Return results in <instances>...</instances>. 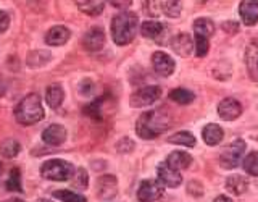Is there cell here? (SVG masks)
<instances>
[{
	"label": "cell",
	"instance_id": "cell-14",
	"mask_svg": "<svg viewBox=\"0 0 258 202\" xmlns=\"http://www.w3.org/2000/svg\"><path fill=\"white\" fill-rule=\"evenodd\" d=\"M239 13L242 23L245 26H253V24L258 23V2H253V0H244V2H240Z\"/></svg>",
	"mask_w": 258,
	"mask_h": 202
},
{
	"label": "cell",
	"instance_id": "cell-37",
	"mask_svg": "<svg viewBox=\"0 0 258 202\" xmlns=\"http://www.w3.org/2000/svg\"><path fill=\"white\" fill-rule=\"evenodd\" d=\"M111 5H115L118 8H126L131 5V0H127V2H111Z\"/></svg>",
	"mask_w": 258,
	"mask_h": 202
},
{
	"label": "cell",
	"instance_id": "cell-24",
	"mask_svg": "<svg viewBox=\"0 0 258 202\" xmlns=\"http://www.w3.org/2000/svg\"><path fill=\"white\" fill-rule=\"evenodd\" d=\"M168 142L176 144V145H184V147H194V145H196V137L189 131H179L173 136H169Z\"/></svg>",
	"mask_w": 258,
	"mask_h": 202
},
{
	"label": "cell",
	"instance_id": "cell-20",
	"mask_svg": "<svg viewBox=\"0 0 258 202\" xmlns=\"http://www.w3.org/2000/svg\"><path fill=\"white\" fill-rule=\"evenodd\" d=\"M226 189H228L234 196H240L248 189V181L245 176L242 175H231L226 180Z\"/></svg>",
	"mask_w": 258,
	"mask_h": 202
},
{
	"label": "cell",
	"instance_id": "cell-36",
	"mask_svg": "<svg viewBox=\"0 0 258 202\" xmlns=\"http://www.w3.org/2000/svg\"><path fill=\"white\" fill-rule=\"evenodd\" d=\"M223 29L224 31H228V32H231V34H234L237 29H239V24L237 23H224L223 24Z\"/></svg>",
	"mask_w": 258,
	"mask_h": 202
},
{
	"label": "cell",
	"instance_id": "cell-7",
	"mask_svg": "<svg viewBox=\"0 0 258 202\" xmlns=\"http://www.w3.org/2000/svg\"><path fill=\"white\" fill-rule=\"evenodd\" d=\"M161 95V89L158 86H147V87H142L139 91H136L131 99H129V104H131V107H147V105L157 102Z\"/></svg>",
	"mask_w": 258,
	"mask_h": 202
},
{
	"label": "cell",
	"instance_id": "cell-18",
	"mask_svg": "<svg viewBox=\"0 0 258 202\" xmlns=\"http://www.w3.org/2000/svg\"><path fill=\"white\" fill-rule=\"evenodd\" d=\"M165 31H166V26L163 23L160 21H155V20H149L142 23L141 26V32L144 37L147 39H153V40H161V36H165Z\"/></svg>",
	"mask_w": 258,
	"mask_h": 202
},
{
	"label": "cell",
	"instance_id": "cell-15",
	"mask_svg": "<svg viewBox=\"0 0 258 202\" xmlns=\"http://www.w3.org/2000/svg\"><path fill=\"white\" fill-rule=\"evenodd\" d=\"M245 63L248 76L258 83V40H252L245 50Z\"/></svg>",
	"mask_w": 258,
	"mask_h": 202
},
{
	"label": "cell",
	"instance_id": "cell-2",
	"mask_svg": "<svg viewBox=\"0 0 258 202\" xmlns=\"http://www.w3.org/2000/svg\"><path fill=\"white\" fill-rule=\"evenodd\" d=\"M111 37L116 45H127L133 42L137 34V16L131 12H123L113 16L111 20Z\"/></svg>",
	"mask_w": 258,
	"mask_h": 202
},
{
	"label": "cell",
	"instance_id": "cell-42",
	"mask_svg": "<svg viewBox=\"0 0 258 202\" xmlns=\"http://www.w3.org/2000/svg\"><path fill=\"white\" fill-rule=\"evenodd\" d=\"M37 202H52V200H48V199H39Z\"/></svg>",
	"mask_w": 258,
	"mask_h": 202
},
{
	"label": "cell",
	"instance_id": "cell-25",
	"mask_svg": "<svg viewBox=\"0 0 258 202\" xmlns=\"http://www.w3.org/2000/svg\"><path fill=\"white\" fill-rule=\"evenodd\" d=\"M78 8L83 13L86 15H91V16H97L103 12L105 4L103 2H95V0H87V2H76Z\"/></svg>",
	"mask_w": 258,
	"mask_h": 202
},
{
	"label": "cell",
	"instance_id": "cell-29",
	"mask_svg": "<svg viewBox=\"0 0 258 202\" xmlns=\"http://www.w3.org/2000/svg\"><path fill=\"white\" fill-rule=\"evenodd\" d=\"M53 197L60 199L63 202H87V199L84 196H81L78 192H73L68 189H60L53 192Z\"/></svg>",
	"mask_w": 258,
	"mask_h": 202
},
{
	"label": "cell",
	"instance_id": "cell-12",
	"mask_svg": "<svg viewBox=\"0 0 258 202\" xmlns=\"http://www.w3.org/2000/svg\"><path fill=\"white\" fill-rule=\"evenodd\" d=\"M97 192L102 199H111L118 192V181L113 175H103L97 181Z\"/></svg>",
	"mask_w": 258,
	"mask_h": 202
},
{
	"label": "cell",
	"instance_id": "cell-27",
	"mask_svg": "<svg viewBox=\"0 0 258 202\" xmlns=\"http://www.w3.org/2000/svg\"><path fill=\"white\" fill-rule=\"evenodd\" d=\"M169 97H171V100H174L176 104L179 105H187L194 100V92L187 91V89H182V87H177V89H173L171 92H169Z\"/></svg>",
	"mask_w": 258,
	"mask_h": 202
},
{
	"label": "cell",
	"instance_id": "cell-13",
	"mask_svg": "<svg viewBox=\"0 0 258 202\" xmlns=\"http://www.w3.org/2000/svg\"><path fill=\"white\" fill-rule=\"evenodd\" d=\"M42 141L48 145H60L67 141V129L61 125H50L42 131Z\"/></svg>",
	"mask_w": 258,
	"mask_h": 202
},
{
	"label": "cell",
	"instance_id": "cell-10",
	"mask_svg": "<svg viewBox=\"0 0 258 202\" xmlns=\"http://www.w3.org/2000/svg\"><path fill=\"white\" fill-rule=\"evenodd\" d=\"M152 63H153V70H155L160 76H171L173 71L176 68L174 60L165 52H155L152 55Z\"/></svg>",
	"mask_w": 258,
	"mask_h": 202
},
{
	"label": "cell",
	"instance_id": "cell-41",
	"mask_svg": "<svg viewBox=\"0 0 258 202\" xmlns=\"http://www.w3.org/2000/svg\"><path fill=\"white\" fill-rule=\"evenodd\" d=\"M2 94H4V84L0 83V95H2Z\"/></svg>",
	"mask_w": 258,
	"mask_h": 202
},
{
	"label": "cell",
	"instance_id": "cell-4",
	"mask_svg": "<svg viewBox=\"0 0 258 202\" xmlns=\"http://www.w3.org/2000/svg\"><path fill=\"white\" fill-rule=\"evenodd\" d=\"M40 175H42L45 180L67 181L70 178L75 176V167L67 160L52 159V160H47L42 164V167H40Z\"/></svg>",
	"mask_w": 258,
	"mask_h": 202
},
{
	"label": "cell",
	"instance_id": "cell-23",
	"mask_svg": "<svg viewBox=\"0 0 258 202\" xmlns=\"http://www.w3.org/2000/svg\"><path fill=\"white\" fill-rule=\"evenodd\" d=\"M194 32H196V36L210 39L215 34V23L208 18H199L194 21Z\"/></svg>",
	"mask_w": 258,
	"mask_h": 202
},
{
	"label": "cell",
	"instance_id": "cell-3",
	"mask_svg": "<svg viewBox=\"0 0 258 202\" xmlns=\"http://www.w3.org/2000/svg\"><path fill=\"white\" fill-rule=\"evenodd\" d=\"M15 118L20 125L24 126L34 125L42 120L44 109H42V102H40V97L34 92L23 97V100L15 109Z\"/></svg>",
	"mask_w": 258,
	"mask_h": 202
},
{
	"label": "cell",
	"instance_id": "cell-22",
	"mask_svg": "<svg viewBox=\"0 0 258 202\" xmlns=\"http://www.w3.org/2000/svg\"><path fill=\"white\" fill-rule=\"evenodd\" d=\"M64 99V92H63V87L60 84H52L47 87L45 91V100L48 104V107L52 109H58L60 105L63 104Z\"/></svg>",
	"mask_w": 258,
	"mask_h": 202
},
{
	"label": "cell",
	"instance_id": "cell-32",
	"mask_svg": "<svg viewBox=\"0 0 258 202\" xmlns=\"http://www.w3.org/2000/svg\"><path fill=\"white\" fill-rule=\"evenodd\" d=\"M89 184V176L84 168H79L75 173V178H73V186L78 189H86Z\"/></svg>",
	"mask_w": 258,
	"mask_h": 202
},
{
	"label": "cell",
	"instance_id": "cell-34",
	"mask_svg": "<svg viewBox=\"0 0 258 202\" xmlns=\"http://www.w3.org/2000/svg\"><path fill=\"white\" fill-rule=\"evenodd\" d=\"M145 5V12H147V15L150 16H158V13L161 12V2H144Z\"/></svg>",
	"mask_w": 258,
	"mask_h": 202
},
{
	"label": "cell",
	"instance_id": "cell-35",
	"mask_svg": "<svg viewBox=\"0 0 258 202\" xmlns=\"http://www.w3.org/2000/svg\"><path fill=\"white\" fill-rule=\"evenodd\" d=\"M8 26H10V16H8L7 12L0 10V34H4Z\"/></svg>",
	"mask_w": 258,
	"mask_h": 202
},
{
	"label": "cell",
	"instance_id": "cell-21",
	"mask_svg": "<svg viewBox=\"0 0 258 202\" xmlns=\"http://www.w3.org/2000/svg\"><path fill=\"white\" fill-rule=\"evenodd\" d=\"M223 128L218 126L215 123H210L207 125L204 129H202V137H204V141L208 144V145H216L223 141Z\"/></svg>",
	"mask_w": 258,
	"mask_h": 202
},
{
	"label": "cell",
	"instance_id": "cell-19",
	"mask_svg": "<svg viewBox=\"0 0 258 202\" xmlns=\"http://www.w3.org/2000/svg\"><path fill=\"white\" fill-rule=\"evenodd\" d=\"M190 164H192V157L187 152H182V150H174L166 157V165L171 167L173 170H177V172L189 168Z\"/></svg>",
	"mask_w": 258,
	"mask_h": 202
},
{
	"label": "cell",
	"instance_id": "cell-26",
	"mask_svg": "<svg viewBox=\"0 0 258 202\" xmlns=\"http://www.w3.org/2000/svg\"><path fill=\"white\" fill-rule=\"evenodd\" d=\"M21 150V144L16 139H5L0 144V154L7 159H13L20 154Z\"/></svg>",
	"mask_w": 258,
	"mask_h": 202
},
{
	"label": "cell",
	"instance_id": "cell-9",
	"mask_svg": "<svg viewBox=\"0 0 258 202\" xmlns=\"http://www.w3.org/2000/svg\"><path fill=\"white\" fill-rule=\"evenodd\" d=\"M242 113V105L239 100L232 99V97H228V99H223L220 104H218V115L220 118H223L224 121H232L240 117Z\"/></svg>",
	"mask_w": 258,
	"mask_h": 202
},
{
	"label": "cell",
	"instance_id": "cell-33",
	"mask_svg": "<svg viewBox=\"0 0 258 202\" xmlns=\"http://www.w3.org/2000/svg\"><path fill=\"white\" fill-rule=\"evenodd\" d=\"M194 45H196V55L197 57H205L208 54V48H210L208 39L196 36V42H194Z\"/></svg>",
	"mask_w": 258,
	"mask_h": 202
},
{
	"label": "cell",
	"instance_id": "cell-30",
	"mask_svg": "<svg viewBox=\"0 0 258 202\" xmlns=\"http://www.w3.org/2000/svg\"><path fill=\"white\" fill-rule=\"evenodd\" d=\"M7 189L8 191H16V192H21V173L18 168H12L10 175H8V180H7Z\"/></svg>",
	"mask_w": 258,
	"mask_h": 202
},
{
	"label": "cell",
	"instance_id": "cell-5",
	"mask_svg": "<svg viewBox=\"0 0 258 202\" xmlns=\"http://www.w3.org/2000/svg\"><path fill=\"white\" fill-rule=\"evenodd\" d=\"M245 152V141L244 139H236L232 141L228 147H224V150L220 156V165L224 170H232L239 167L242 156Z\"/></svg>",
	"mask_w": 258,
	"mask_h": 202
},
{
	"label": "cell",
	"instance_id": "cell-28",
	"mask_svg": "<svg viewBox=\"0 0 258 202\" xmlns=\"http://www.w3.org/2000/svg\"><path fill=\"white\" fill-rule=\"evenodd\" d=\"M242 167H244L245 173L258 176V152H250L242 162Z\"/></svg>",
	"mask_w": 258,
	"mask_h": 202
},
{
	"label": "cell",
	"instance_id": "cell-31",
	"mask_svg": "<svg viewBox=\"0 0 258 202\" xmlns=\"http://www.w3.org/2000/svg\"><path fill=\"white\" fill-rule=\"evenodd\" d=\"M161 12L169 16V18H176V16L181 15V2H176V0L161 2Z\"/></svg>",
	"mask_w": 258,
	"mask_h": 202
},
{
	"label": "cell",
	"instance_id": "cell-11",
	"mask_svg": "<svg viewBox=\"0 0 258 202\" xmlns=\"http://www.w3.org/2000/svg\"><path fill=\"white\" fill-rule=\"evenodd\" d=\"M83 45L86 50L89 52H97L105 45V32L102 28H91L89 29L84 37H83Z\"/></svg>",
	"mask_w": 258,
	"mask_h": 202
},
{
	"label": "cell",
	"instance_id": "cell-38",
	"mask_svg": "<svg viewBox=\"0 0 258 202\" xmlns=\"http://www.w3.org/2000/svg\"><path fill=\"white\" fill-rule=\"evenodd\" d=\"M213 202H232L228 196H218Z\"/></svg>",
	"mask_w": 258,
	"mask_h": 202
},
{
	"label": "cell",
	"instance_id": "cell-8",
	"mask_svg": "<svg viewBox=\"0 0 258 202\" xmlns=\"http://www.w3.org/2000/svg\"><path fill=\"white\" fill-rule=\"evenodd\" d=\"M157 175H158V181L165 186V188H177L182 183V176L177 170H173L171 167L165 164H161L157 167Z\"/></svg>",
	"mask_w": 258,
	"mask_h": 202
},
{
	"label": "cell",
	"instance_id": "cell-17",
	"mask_svg": "<svg viewBox=\"0 0 258 202\" xmlns=\"http://www.w3.org/2000/svg\"><path fill=\"white\" fill-rule=\"evenodd\" d=\"M171 48L177 55L189 57L194 48H196V45H194L189 34H184V32H181V34H177L176 37L171 39Z\"/></svg>",
	"mask_w": 258,
	"mask_h": 202
},
{
	"label": "cell",
	"instance_id": "cell-16",
	"mask_svg": "<svg viewBox=\"0 0 258 202\" xmlns=\"http://www.w3.org/2000/svg\"><path fill=\"white\" fill-rule=\"evenodd\" d=\"M71 36V32L67 26H61V24H58V26H53L47 31V34H45V42L48 45H55V47H58V45H63V44H67L68 42V39Z\"/></svg>",
	"mask_w": 258,
	"mask_h": 202
},
{
	"label": "cell",
	"instance_id": "cell-40",
	"mask_svg": "<svg viewBox=\"0 0 258 202\" xmlns=\"http://www.w3.org/2000/svg\"><path fill=\"white\" fill-rule=\"evenodd\" d=\"M2 173H4V165H2V162H0V178H2Z\"/></svg>",
	"mask_w": 258,
	"mask_h": 202
},
{
	"label": "cell",
	"instance_id": "cell-6",
	"mask_svg": "<svg viewBox=\"0 0 258 202\" xmlns=\"http://www.w3.org/2000/svg\"><path fill=\"white\" fill-rule=\"evenodd\" d=\"M165 186L158 180H144L137 189V200L139 202H155L163 196Z\"/></svg>",
	"mask_w": 258,
	"mask_h": 202
},
{
	"label": "cell",
	"instance_id": "cell-39",
	"mask_svg": "<svg viewBox=\"0 0 258 202\" xmlns=\"http://www.w3.org/2000/svg\"><path fill=\"white\" fill-rule=\"evenodd\" d=\"M5 202H24V200H21V199H8Z\"/></svg>",
	"mask_w": 258,
	"mask_h": 202
},
{
	"label": "cell",
	"instance_id": "cell-1",
	"mask_svg": "<svg viewBox=\"0 0 258 202\" xmlns=\"http://www.w3.org/2000/svg\"><path fill=\"white\" fill-rule=\"evenodd\" d=\"M173 123L171 115L165 109H155L142 113L136 123V133L142 139H155L157 136L169 129Z\"/></svg>",
	"mask_w": 258,
	"mask_h": 202
}]
</instances>
